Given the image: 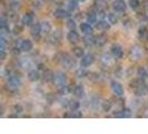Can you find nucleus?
I'll list each match as a JSON object with an SVG mask.
<instances>
[{
  "instance_id": "obj_11",
  "label": "nucleus",
  "mask_w": 148,
  "mask_h": 134,
  "mask_svg": "<svg viewBox=\"0 0 148 134\" xmlns=\"http://www.w3.org/2000/svg\"><path fill=\"white\" fill-rule=\"evenodd\" d=\"M40 32H41V26H40V23H35V25H32V27H31V35L38 39Z\"/></svg>"
},
{
  "instance_id": "obj_28",
  "label": "nucleus",
  "mask_w": 148,
  "mask_h": 134,
  "mask_svg": "<svg viewBox=\"0 0 148 134\" xmlns=\"http://www.w3.org/2000/svg\"><path fill=\"white\" fill-rule=\"evenodd\" d=\"M147 34L148 30L146 27H140L139 30H138V36L140 38H147Z\"/></svg>"
},
{
  "instance_id": "obj_8",
  "label": "nucleus",
  "mask_w": 148,
  "mask_h": 134,
  "mask_svg": "<svg viewBox=\"0 0 148 134\" xmlns=\"http://www.w3.org/2000/svg\"><path fill=\"white\" fill-rule=\"evenodd\" d=\"M111 89H112V92H114V94H116L117 96H120V95H123V93H124V88H123V86L117 82H112L111 83Z\"/></svg>"
},
{
  "instance_id": "obj_26",
  "label": "nucleus",
  "mask_w": 148,
  "mask_h": 134,
  "mask_svg": "<svg viewBox=\"0 0 148 134\" xmlns=\"http://www.w3.org/2000/svg\"><path fill=\"white\" fill-rule=\"evenodd\" d=\"M73 52H74V55L77 58H82L84 57V49L80 48V47H75Z\"/></svg>"
},
{
  "instance_id": "obj_18",
  "label": "nucleus",
  "mask_w": 148,
  "mask_h": 134,
  "mask_svg": "<svg viewBox=\"0 0 148 134\" xmlns=\"http://www.w3.org/2000/svg\"><path fill=\"white\" fill-rule=\"evenodd\" d=\"M40 26H41V32L44 34H49L51 31V25L48 21H42L40 23Z\"/></svg>"
},
{
  "instance_id": "obj_27",
  "label": "nucleus",
  "mask_w": 148,
  "mask_h": 134,
  "mask_svg": "<svg viewBox=\"0 0 148 134\" xmlns=\"http://www.w3.org/2000/svg\"><path fill=\"white\" fill-rule=\"evenodd\" d=\"M105 0H95V7L98 9V10H104L105 8Z\"/></svg>"
},
{
  "instance_id": "obj_29",
  "label": "nucleus",
  "mask_w": 148,
  "mask_h": 134,
  "mask_svg": "<svg viewBox=\"0 0 148 134\" xmlns=\"http://www.w3.org/2000/svg\"><path fill=\"white\" fill-rule=\"evenodd\" d=\"M101 106H103V110H104L105 112H109L111 108L110 101H105V102H103V103H101Z\"/></svg>"
},
{
  "instance_id": "obj_36",
  "label": "nucleus",
  "mask_w": 148,
  "mask_h": 134,
  "mask_svg": "<svg viewBox=\"0 0 148 134\" xmlns=\"http://www.w3.org/2000/svg\"><path fill=\"white\" fill-rule=\"evenodd\" d=\"M67 27H68L70 30H74L75 27H76V23H75L74 20H68V22H67Z\"/></svg>"
},
{
  "instance_id": "obj_9",
  "label": "nucleus",
  "mask_w": 148,
  "mask_h": 134,
  "mask_svg": "<svg viewBox=\"0 0 148 134\" xmlns=\"http://www.w3.org/2000/svg\"><path fill=\"white\" fill-rule=\"evenodd\" d=\"M67 38H68V40H69L70 44H76L79 40V35L75 30H70L68 32V35H67Z\"/></svg>"
},
{
  "instance_id": "obj_13",
  "label": "nucleus",
  "mask_w": 148,
  "mask_h": 134,
  "mask_svg": "<svg viewBox=\"0 0 148 134\" xmlns=\"http://www.w3.org/2000/svg\"><path fill=\"white\" fill-rule=\"evenodd\" d=\"M109 22L105 21V20H100V21H98L96 23V28L98 30H100V31H106V30L109 29Z\"/></svg>"
},
{
  "instance_id": "obj_2",
  "label": "nucleus",
  "mask_w": 148,
  "mask_h": 134,
  "mask_svg": "<svg viewBox=\"0 0 148 134\" xmlns=\"http://www.w3.org/2000/svg\"><path fill=\"white\" fill-rule=\"evenodd\" d=\"M20 86V78L17 75H11L8 79V87L11 90H16Z\"/></svg>"
},
{
  "instance_id": "obj_19",
  "label": "nucleus",
  "mask_w": 148,
  "mask_h": 134,
  "mask_svg": "<svg viewBox=\"0 0 148 134\" xmlns=\"http://www.w3.org/2000/svg\"><path fill=\"white\" fill-rule=\"evenodd\" d=\"M137 75L139 76V78L144 79V81L148 78V73H147V70H146L145 67H139V68L137 69Z\"/></svg>"
},
{
  "instance_id": "obj_24",
  "label": "nucleus",
  "mask_w": 148,
  "mask_h": 134,
  "mask_svg": "<svg viewBox=\"0 0 148 134\" xmlns=\"http://www.w3.org/2000/svg\"><path fill=\"white\" fill-rule=\"evenodd\" d=\"M86 17H87V21H88L89 23H94V22H96V20H97V15L95 12H92V11H89Z\"/></svg>"
},
{
  "instance_id": "obj_39",
  "label": "nucleus",
  "mask_w": 148,
  "mask_h": 134,
  "mask_svg": "<svg viewBox=\"0 0 148 134\" xmlns=\"http://www.w3.org/2000/svg\"><path fill=\"white\" fill-rule=\"evenodd\" d=\"M3 27H7V20L5 17L1 18V28H3Z\"/></svg>"
},
{
  "instance_id": "obj_3",
  "label": "nucleus",
  "mask_w": 148,
  "mask_h": 134,
  "mask_svg": "<svg viewBox=\"0 0 148 134\" xmlns=\"http://www.w3.org/2000/svg\"><path fill=\"white\" fill-rule=\"evenodd\" d=\"M17 47L22 52H29L32 49V43L28 39H23L17 43Z\"/></svg>"
},
{
  "instance_id": "obj_6",
  "label": "nucleus",
  "mask_w": 148,
  "mask_h": 134,
  "mask_svg": "<svg viewBox=\"0 0 148 134\" xmlns=\"http://www.w3.org/2000/svg\"><path fill=\"white\" fill-rule=\"evenodd\" d=\"M94 60H95V57L92 54H86L82 58V66H89L94 63Z\"/></svg>"
},
{
  "instance_id": "obj_1",
  "label": "nucleus",
  "mask_w": 148,
  "mask_h": 134,
  "mask_svg": "<svg viewBox=\"0 0 148 134\" xmlns=\"http://www.w3.org/2000/svg\"><path fill=\"white\" fill-rule=\"evenodd\" d=\"M141 55H143V49L138 45H134L133 47L130 48V50H129V57L134 60L139 59L141 57Z\"/></svg>"
},
{
  "instance_id": "obj_15",
  "label": "nucleus",
  "mask_w": 148,
  "mask_h": 134,
  "mask_svg": "<svg viewBox=\"0 0 148 134\" xmlns=\"http://www.w3.org/2000/svg\"><path fill=\"white\" fill-rule=\"evenodd\" d=\"M84 41H85L86 46H92L94 44H96V37H94L91 34H88V35L85 36Z\"/></svg>"
},
{
  "instance_id": "obj_5",
  "label": "nucleus",
  "mask_w": 148,
  "mask_h": 134,
  "mask_svg": "<svg viewBox=\"0 0 148 134\" xmlns=\"http://www.w3.org/2000/svg\"><path fill=\"white\" fill-rule=\"evenodd\" d=\"M112 9H114L115 11L121 12V11H124V10L126 9V5H125V2H124L123 0H116V1H114V3H112Z\"/></svg>"
},
{
  "instance_id": "obj_21",
  "label": "nucleus",
  "mask_w": 148,
  "mask_h": 134,
  "mask_svg": "<svg viewBox=\"0 0 148 134\" xmlns=\"http://www.w3.org/2000/svg\"><path fill=\"white\" fill-rule=\"evenodd\" d=\"M73 92H74V94L77 97H82L84 96V94H85V90H84V87H82V85H77V86H75Z\"/></svg>"
},
{
  "instance_id": "obj_12",
  "label": "nucleus",
  "mask_w": 148,
  "mask_h": 134,
  "mask_svg": "<svg viewBox=\"0 0 148 134\" xmlns=\"http://www.w3.org/2000/svg\"><path fill=\"white\" fill-rule=\"evenodd\" d=\"M115 116H118V117H130L132 116V112L129 108H123L121 111H117V113L114 114Z\"/></svg>"
},
{
  "instance_id": "obj_16",
  "label": "nucleus",
  "mask_w": 148,
  "mask_h": 134,
  "mask_svg": "<svg viewBox=\"0 0 148 134\" xmlns=\"http://www.w3.org/2000/svg\"><path fill=\"white\" fill-rule=\"evenodd\" d=\"M144 85H145V83H144V79H141V78H137V79H134L133 82L130 83V86H132V88H134V90L138 89L139 87L144 86Z\"/></svg>"
},
{
  "instance_id": "obj_22",
  "label": "nucleus",
  "mask_w": 148,
  "mask_h": 134,
  "mask_svg": "<svg viewBox=\"0 0 148 134\" xmlns=\"http://www.w3.org/2000/svg\"><path fill=\"white\" fill-rule=\"evenodd\" d=\"M28 78H29L31 82H36L40 78V75H39V72L37 70H30L29 74H28Z\"/></svg>"
},
{
  "instance_id": "obj_32",
  "label": "nucleus",
  "mask_w": 148,
  "mask_h": 134,
  "mask_svg": "<svg viewBox=\"0 0 148 134\" xmlns=\"http://www.w3.org/2000/svg\"><path fill=\"white\" fill-rule=\"evenodd\" d=\"M20 64H21V66L23 67V68H28V67L31 65V61L29 60V58H22V59L20 60Z\"/></svg>"
},
{
  "instance_id": "obj_33",
  "label": "nucleus",
  "mask_w": 148,
  "mask_h": 134,
  "mask_svg": "<svg viewBox=\"0 0 148 134\" xmlns=\"http://www.w3.org/2000/svg\"><path fill=\"white\" fill-rule=\"evenodd\" d=\"M77 1H78V0H69V1H68V8H69L70 10H75V9L77 8Z\"/></svg>"
},
{
  "instance_id": "obj_30",
  "label": "nucleus",
  "mask_w": 148,
  "mask_h": 134,
  "mask_svg": "<svg viewBox=\"0 0 148 134\" xmlns=\"http://www.w3.org/2000/svg\"><path fill=\"white\" fill-rule=\"evenodd\" d=\"M69 107L71 108V111H77L79 107V103L77 101H69Z\"/></svg>"
},
{
  "instance_id": "obj_23",
  "label": "nucleus",
  "mask_w": 148,
  "mask_h": 134,
  "mask_svg": "<svg viewBox=\"0 0 148 134\" xmlns=\"http://www.w3.org/2000/svg\"><path fill=\"white\" fill-rule=\"evenodd\" d=\"M107 43V37L105 35H98L96 37V44L98 46H104Z\"/></svg>"
},
{
  "instance_id": "obj_40",
  "label": "nucleus",
  "mask_w": 148,
  "mask_h": 134,
  "mask_svg": "<svg viewBox=\"0 0 148 134\" xmlns=\"http://www.w3.org/2000/svg\"><path fill=\"white\" fill-rule=\"evenodd\" d=\"M0 58L3 60L6 59V52H5V49H1V52H0Z\"/></svg>"
},
{
  "instance_id": "obj_14",
  "label": "nucleus",
  "mask_w": 148,
  "mask_h": 134,
  "mask_svg": "<svg viewBox=\"0 0 148 134\" xmlns=\"http://www.w3.org/2000/svg\"><path fill=\"white\" fill-rule=\"evenodd\" d=\"M55 75L53 74V72L50 70V69H46L44 72V81L45 82H51L55 79Z\"/></svg>"
},
{
  "instance_id": "obj_41",
  "label": "nucleus",
  "mask_w": 148,
  "mask_h": 134,
  "mask_svg": "<svg viewBox=\"0 0 148 134\" xmlns=\"http://www.w3.org/2000/svg\"><path fill=\"white\" fill-rule=\"evenodd\" d=\"M78 1H80V2H82V1H86V0H78Z\"/></svg>"
},
{
  "instance_id": "obj_4",
  "label": "nucleus",
  "mask_w": 148,
  "mask_h": 134,
  "mask_svg": "<svg viewBox=\"0 0 148 134\" xmlns=\"http://www.w3.org/2000/svg\"><path fill=\"white\" fill-rule=\"evenodd\" d=\"M53 82L56 83V85H58L60 87H65L66 86V83H67V77L66 75L64 73H57L55 75V79Z\"/></svg>"
},
{
  "instance_id": "obj_20",
  "label": "nucleus",
  "mask_w": 148,
  "mask_h": 134,
  "mask_svg": "<svg viewBox=\"0 0 148 134\" xmlns=\"http://www.w3.org/2000/svg\"><path fill=\"white\" fill-rule=\"evenodd\" d=\"M55 16H56L57 18H61V19H62V18H67V17L69 16V14H68L67 10L59 8V9H57V10L55 11Z\"/></svg>"
},
{
  "instance_id": "obj_7",
  "label": "nucleus",
  "mask_w": 148,
  "mask_h": 134,
  "mask_svg": "<svg viewBox=\"0 0 148 134\" xmlns=\"http://www.w3.org/2000/svg\"><path fill=\"white\" fill-rule=\"evenodd\" d=\"M111 54L115 58H121L123 57V49L119 45H112L111 46Z\"/></svg>"
},
{
  "instance_id": "obj_25",
  "label": "nucleus",
  "mask_w": 148,
  "mask_h": 134,
  "mask_svg": "<svg viewBox=\"0 0 148 134\" xmlns=\"http://www.w3.org/2000/svg\"><path fill=\"white\" fill-rule=\"evenodd\" d=\"M108 22L109 23H112V25H116L117 22H118V17L116 16V14H114V12H110V14H108Z\"/></svg>"
},
{
  "instance_id": "obj_31",
  "label": "nucleus",
  "mask_w": 148,
  "mask_h": 134,
  "mask_svg": "<svg viewBox=\"0 0 148 134\" xmlns=\"http://www.w3.org/2000/svg\"><path fill=\"white\" fill-rule=\"evenodd\" d=\"M139 5H140L139 0H129V6L132 9H137L139 7Z\"/></svg>"
},
{
  "instance_id": "obj_35",
  "label": "nucleus",
  "mask_w": 148,
  "mask_h": 134,
  "mask_svg": "<svg viewBox=\"0 0 148 134\" xmlns=\"http://www.w3.org/2000/svg\"><path fill=\"white\" fill-rule=\"evenodd\" d=\"M76 75L78 76V77H85L86 75H88V73L85 70V69H82V68H80V69H78L77 72H76Z\"/></svg>"
},
{
  "instance_id": "obj_17",
  "label": "nucleus",
  "mask_w": 148,
  "mask_h": 134,
  "mask_svg": "<svg viewBox=\"0 0 148 134\" xmlns=\"http://www.w3.org/2000/svg\"><path fill=\"white\" fill-rule=\"evenodd\" d=\"M80 30H82V32H84L85 35H88V34H91V31H92V27L87 23V22H84L80 25Z\"/></svg>"
},
{
  "instance_id": "obj_34",
  "label": "nucleus",
  "mask_w": 148,
  "mask_h": 134,
  "mask_svg": "<svg viewBox=\"0 0 148 134\" xmlns=\"http://www.w3.org/2000/svg\"><path fill=\"white\" fill-rule=\"evenodd\" d=\"M22 106L20 104H16L14 107H12V112H15L16 114H19V113H21L22 112Z\"/></svg>"
},
{
  "instance_id": "obj_10",
  "label": "nucleus",
  "mask_w": 148,
  "mask_h": 134,
  "mask_svg": "<svg viewBox=\"0 0 148 134\" xmlns=\"http://www.w3.org/2000/svg\"><path fill=\"white\" fill-rule=\"evenodd\" d=\"M21 20H22V23H23L25 26H30V25L34 22V15H32L31 12H27V14L23 15Z\"/></svg>"
},
{
  "instance_id": "obj_37",
  "label": "nucleus",
  "mask_w": 148,
  "mask_h": 134,
  "mask_svg": "<svg viewBox=\"0 0 148 134\" xmlns=\"http://www.w3.org/2000/svg\"><path fill=\"white\" fill-rule=\"evenodd\" d=\"M88 77L90 79H92V81H98L99 79V75H97L96 73H90Z\"/></svg>"
},
{
  "instance_id": "obj_38",
  "label": "nucleus",
  "mask_w": 148,
  "mask_h": 134,
  "mask_svg": "<svg viewBox=\"0 0 148 134\" xmlns=\"http://www.w3.org/2000/svg\"><path fill=\"white\" fill-rule=\"evenodd\" d=\"M21 31H22V26H20V25H19V26L16 25L15 28H14V32H15V34H20Z\"/></svg>"
}]
</instances>
